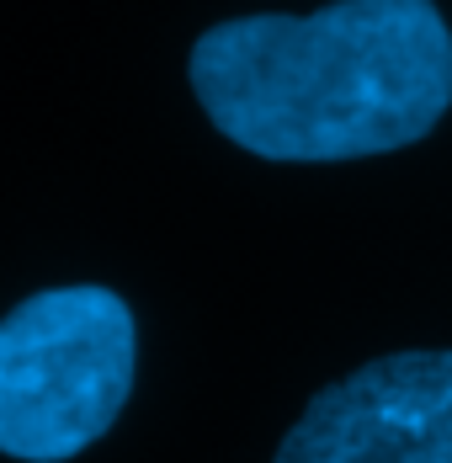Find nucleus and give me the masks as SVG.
<instances>
[{
    "instance_id": "nucleus-3",
    "label": "nucleus",
    "mask_w": 452,
    "mask_h": 463,
    "mask_svg": "<svg viewBox=\"0 0 452 463\" xmlns=\"http://www.w3.org/2000/svg\"><path fill=\"white\" fill-rule=\"evenodd\" d=\"M277 463H452V352H394L319 389Z\"/></svg>"
},
{
    "instance_id": "nucleus-2",
    "label": "nucleus",
    "mask_w": 452,
    "mask_h": 463,
    "mask_svg": "<svg viewBox=\"0 0 452 463\" xmlns=\"http://www.w3.org/2000/svg\"><path fill=\"white\" fill-rule=\"evenodd\" d=\"M134 315L112 288H48L0 320V453L64 463L134 394Z\"/></svg>"
},
{
    "instance_id": "nucleus-1",
    "label": "nucleus",
    "mask_w": 452,
    "mask_h": 463,
    "mask_svg": "<svg viewBox=\"0 0 452 463\" xmlns=\"http://www.w3.org/2000/svg\"><path fill=\"white\" fill-rule=\"evenodd\" d=\"M192 91L224 139L261 160L389 155L452 107V33L431 0L240 16L197 38Z\"/></svg>"
}]
</instances>
